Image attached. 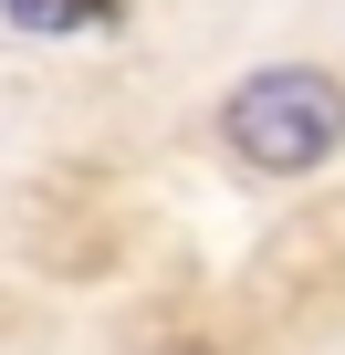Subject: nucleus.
<instances>
[{
	"mask_svg": "<svg viewBox=\"0 0 345 355\" xmlns=\"http://www.w3.org/2000/svg\"><path fill=\"white\" fill-rule=\"evenodd\" d=\"M220 146L262 178H303L345 146V84L314 63H262L220 94Z\"/></svg>",
	"mask_w": 345,
	"mask_h": 355,
	"instance_id": "f257e3e1",
	"label": "nucleus"
},
{
	"mask_svg": "<svg viewBox=\"0 0 345 355\" xmlns=\"http://www.w3.org/2000/svg\"><path fill=\"white\" fill-rule=\"evenodd\" d=\"M0 21H11V32H42V42H63V32L115 21V0H0Z\"/></svg>",
	"mask_w": 345,
	"mask_h": 355,
	"instance_id": "f03ea898",
	"label": "nucleus"
}]
</instances>
